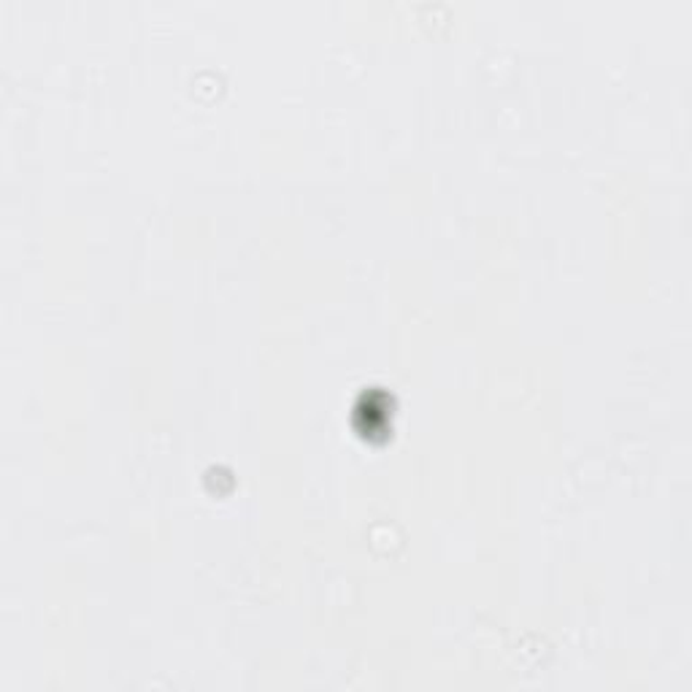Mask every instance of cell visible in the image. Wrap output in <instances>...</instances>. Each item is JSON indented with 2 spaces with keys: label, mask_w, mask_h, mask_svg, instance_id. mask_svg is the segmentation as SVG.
<instances>
[{
  "label": "cell",
  "mask_w": 692,
  "mask_h": 692,
  "mask_svg": "<svg viewBox=\"0 0 692 692\" xmlns=\"http://www.w3.org/2000/svg\"><path fill=\"white\" fill-rule=\"evenodd\" d=\"M354 417L363 439L385 441L393 435V398L387 393H368V398L354 409Z\"/></svg>",
  "instance_id": "obj_1"
}]
</instances>
